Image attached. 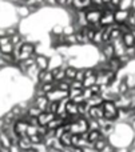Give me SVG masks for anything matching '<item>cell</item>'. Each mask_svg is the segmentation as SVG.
Listing matches in <instances>:
<instances>
[{"mask_svg":"<svg viewBox=\"0 0 135 152\" xmlns=\"http://www.w3.org/2000/svg\"><path fill=\"white\" fill-rule=\"evenodd\" d=\"M70 132L72 135H82L88 132V121L86 116H80L76 121L70 123Z\"/></svg>","mask_w":135,"mask_h":152,"instance_id":"1","label":"cell"},{"mask_svg":"<svg viewBox=\"0 0 135 152\" xmlns=\"http://www.w3.org/2000/svg\"><path fill=\"white\" fill-rule=\"evenodd\" d=\"M45 97L48 99V102H60L63 99H67L68 97V92L66 91H60V89H52L51 92H48L45 95Z\"/></svg>","mask_w":135,"mask_h":152,"instance_id":"2","label":"cell"},{"mask_svg":"<svg viewBox=\"0 0 135 152\" xmlns=\"http://www.w3.org/2000/svg\"><path fill=\"white\" fill-rule=\"evenodd\" d=\"M35 66L39 71H45L50 68V59L44 55H36L35 56Z\"/></svg>","mask_w":135,"mask_h":152,"instance_id":"3","label":"cell"},{"mask_svg":"<svg viewBox=\"0 0 135 152\" xmlns=\"http://www.w3.org/2000/svg\"><path fill=\"white\" fill-rule=\"evenodd\" d=\"M86 118L87 119H95V120H99V119L103 118V108H102V104L88 108Z\"/></svg>","mask_w":135,"mask_h":152,"instance_id":"4","label":"cell"},{"mask_svg":"<svg viewBox=\"0 0 135 152\" xmlns=\"http://www.w3.org/2000/svg\"><path fill=\"white\" fill-rule=\"evenodd\" d=\"M99 23H101L103 27L112 26V24L115 23V20H114V12L104 10L103 12H102V16H101V20H99Z\"/></svg>","mask_w":135,"mask_h":152,"instance_id":"5","label":"cell"},{"mask_svg":"<svg viewBox=\"0 0 135 152\" xmlns=\"http://www.w3.org/2000/svg\"><path fill=\"white\" fill-rule=\"evenodd\" d=\"M27 127H28V123L26 120H21V119H18V120L13 123V131L19 135V136H26L27 132Z\"/></svg>","mask_w":135,"mask_h":152,"instance_id":"6","label":"cell"},{"mask_svg":"<svg viewBox=\"0 0 135 152\" xmlns=\"http://www.w3.org/2000/svg\"><path fill=\"white\" fill-rule=\"evenodd\" d=\"M13 45L10 40V36L0 37V52L1 53H12Z\"/></svg>","mask_w":135,"mask_h":152,"instance_id":"7","label":"cell"},{"mask_svg":"<svg viewBox=\"0 0 135 152\" xmlns=\"http://www.w3.org/2000/svg\"><path fill=\"white\" fill-rule=\"evenodd\" d=\"M128 16H130V11L118 8V10L114 12V20H115V23L122 24V23H126V20H127Z\"/></svg>","mask_w":135,"mask_h":152,"instance_id":"8","label":"cell"},{"mask_svg":"<svg viewBox=\"0 0 135 152\" xmlns=\"http://www.w3.org/2000/svg\"><path fill=\"white\" fill-rule=\"evenodd\" d=\"M107 66H109V69L112 72H115V74H118L119 72V69L123 68L122 63H120L119 58H117V56H112L111 59H109L107 60Z\"/></svg>","mask_w":135,"mask_h":152,"instance_id":"9","label":"cell"},{"mask_svg":"<svg viewBox=\"0 0 135 152\" xmlns=\"http://www.w3.org/2000/svg\"><path fill=\"white\" fill-rule=\"evenodd\" d=\"M55 113L47 112V111H43L39 116H37V121H39V126H47L54 118H55Z\"/></svg>","mask_w":135,"mask_h":152,"instance_id":"10","label":"cell"},{"mask_svg":"<svg viewBox=\"0 0 135 152\" xmlns=\"http://www.w3.org/2000/svg\"><path fill=\"white\" fill-rule=\"evenodd\" d=\"M20 52L23 53H27V55L32 56L36 53V47H35L34 43H29V42H24L21 44V48H20Z\"/></svg>","mask_w":135,"mask_h":152,"instance_id":"11","label":"cell"},{"mask_svg":"<svg viewBox=\"0 0 135 152\" xmlns=\"http://www.w3.org/2000/svg\"><path fill=\"white\" fill-rule=\"evenodd\" d=\"M102 55L106 58V60H109V59H111L114 56V47H112L111 42L103 43V45H102Z\"/></svg>","mask_w":135,"mask_h":152,"instance_id":"12","label":"cell"},{"mask_svg":"<svg viewBox=\"0 0 135 152\" xmlns=\"http://www.w3.org/2000/svg\"><path fill=\"white\" fill-rule=\"evenodd\" d=\"M47 104H48V99L45 97V95H43V96H36L34 100V105L39 108L40 111H45Z\"/></svg>","mask_w":135,"mask_h":152,"instance_id":"13","label":"cell"},{"mask_svg":"<svg viewBox=\"0 0 135 152\" xmlns=\"http://www.w3.org/2000/svg\"><path fill=\"white\" fill-rule=\"evenodd\" d=\"M120 40H122V43H123L125 47H134L135 45V39L133 37V35L130 34V31L126 32V34H123L122 37H120Z\"/></svg>","mask_w":135,"mask_h":152,"instance_id":"14","label":"cell"},{"mask_svg":"<svg viewBox=\"0 0 135 152\" xmlns=\"http://www.w3.org/2000/svg\"><path fill=\"white\" fill-rule=\"evenodd\" d=\"M66 112L68 113L70 116H74V115H79L78 113V104L74 103L72 100H67L66 102Z\"/></svg>","mask_w":135,"mask_h":152,"instance_id":"15","label":"cell"},{"mask_svg":"<svg viewBox=\"0 0 135 152\" xmlns=\"http://www.w3.org/2000/svg\"><path fill=\"white\" fill-rule=\"evenodd\" d=\"M18 145L20 147V150L23 152H26V151H28L29 148H32V144H31V142H29L28 136H21L18 142Z\"/></svg>","mask_w":135,"mask_h":152,"instance_id":"16","label":"cell"},{"mask_svg":"<svg viewBox=\"0 0 135 152\" xmlns=\"http://www.w3.org/2000/svg\"><path fill=\"white\" fill-rule=\"evenodd\" d=\"M106 144H109V140H107V137L102 136L101 139H98L95 143H92V145H91V147H92L96 152H101L104 147H106Z\"/></svg>","mask_w":135,"mask_h":152,"instance_id":"17","label":"cell"},{"mask_svg":"<svg viewBox=\"0 0 135 152\" xmlns=\"http://www.w3.org/2000/svg\"><path fill=\"white\" fill-rule=\"evenodd\" d=\"M86 103H87L90 107L101 105L102 103H103V96H102V95H91V97L86 100Z\"/></svg>","mask_w":135,"mask_h":152,"instance_id":"18","label":"cell"},{"mask_svg":"<svg viewBox=\"0 0 135 152\" xmlns=\"http://www.w3.org/2000/svg\"><path fill=\"white\" fill-rule=\"evenodd\" d=\"M71 136H72V134L70 131H64L63 132V135H62L60 137H59V140H60V143L63 144V147L64 148H67V147H72L71 145Z\"/></svg>","mask_w":135,"mask_h":152,"instance_id":"19","label":"cell"},{"mask_svg":"<svg viewBox=\"0 0 135 152\" xmlns=\"http://www.w3.org/2000/svg\"><path fill=\"white\" fill-rule=\"evenodd\" d=\"M101 137H102V134H101V131H98V129H94V131L87 132V142L90 143L91 145H92V143H95L98 139H101Z\"/></svg>","mask_w":135,"mask_h":152,"instance_id":"20","label":"cell"},{"mask_svg":"<svg viewBox=\"0 0 135 152\" xmlns=\"http://www.w3.org/2000/svg\"><path fill=\"white\" fill-rule=\"evenodd\" d=\"M0 144H1L3 147H7V148H10V145L12 144L10 136H8L4 131H0Z\"/></svg>","mask_w":135,"mask_h":152,"instance_id":"21","label":"cell"},{"mask_svg":"<svg viewBox=\"0 0 135 152\" xmlns=\"http://www.w3.org/2000/svg\"><path fill=\"white\" fill-rule=\"evenodd\" d=\"M75 37H76V43L78 44H84V43L88 42L87 36H86L84 34H83L80 29H78V31H75Z\"/></svg>","mask_w":135,"mask_h":152,"instance_id":"22","label":"cell"},{"mask_svg":"<svg viewBox=\"0 0 135 152\" xmlns=\"http://www.w3.org/2000/svg\"><path fill=\"white\" fill-rule=\"evenodd\" d=\"M75 74H76V68H74V67L68 66L64 68V75H66V79H68V80H74Z\"/></svg>","mask_w":135,"mask_h":152,"instance_id":"23","label":"cell"},{"mask_svg":"<svg viewBox=\"0 0 135 152\" xmlns=\"http://www.w3.org/2000/svg\"><path fill=\"white\" fill-rule=\"evenodd\" d=\"M39 87H40V89L43 91V94L47 95L48 92H51L52 89H55V83H44V84L39 83Z\"/></svg>","mask_w":135,"mask_h":152,"instance_id":"24","label":"cell"},{"mask_svg":"<svg viewBox=\"0 0 135 152\" xmlns=\"http://www.w3.org/2000/svg\"><path fill=\"white\" fill-rule=\"evenodd\" d=\"M88 108H90V105H88L86 102L79 103V104H78V113H79L80 116H86V115H87Z\"/></svg>","mask_w":135,"mask_h":152,"instance_id":"25","label":"cell"},{"mask_svg":"<svg viewBox=\"0 0 135 152\" xmlns=\"http://www.w3.org/2000/svg\"><path fill=\"white\" fill-rule=\"evenodd\" d=\"M43 111H40L37 107H35L34 104L32 105H29L28 107V110H27V113H28V116H34V118H37V116L42 113Z\"/></svg>","mask_w":135,"mask_h":152,"instance_id":"26","label":"cell"},{"mask_svg":"<svg viewBox=\"0 0 135 152\" xmlns=\"http://www.w3.org/2000/svg\"><path fill=\"white\" fill-rule=\"evenodd\" d=\"M16 11H18V15L20 18H27L29 15V11L26 5H16Z\"/></svg>","mask_w":135,"mask_h":152,"instance_id":"27","label":"cell"},{"mask_svg":"<svg viewBox=\"0 0 135 152\" xmlns=\"http://www.w3.org/2000/svg\"><path fill=\"white\" fill-rule=\"evenodd\" d=\"M88 121V131H94V129H101V124H99L98 120H95V119H87Z\"/></svg>","mask_w":135,"mask_h":152,"instance_id":"28","label":"cell"},{"mask_svg":"<svg viewBox=\"0 0 135 152\" xmlns=\"http://www.w3.org/2000/svg\"><path fill=\"white\" fill-rule=\"evenodd\" d=\"M118 8H120V10H127V11L133 10V0H120Z\"/></svg>","mask_w":135,"mask_h":152,"instance_id":"29","label":"cell"},{"mask_svg":"<svg viewBox=\"0 0 135 152\" xmlns=\"http://www.w3.org/2000/svg\"><path fill=\"white\" fill-rule=\"evenodd\" d=\"M58 103L59 102H48L45 111H47V112H51V113H55L56 115V111H58Z\"/></svg>","mask_w":135,"mask_h":152,"instance_id":"30","label":"cell"},{"mask_svg":"<svg viewBox=\"0 0 135 152\" xmlns=\"http://www.w3.org/2000/svg\"><path fill=\"white\" fill-rule=\"evenodd\" d=\"M43 140H44V137L40 136V135H32V136H29V142H31L32 145H36V144H40V143H43Z\"/></svg>","mask_w":135,"mask_h":152,"instance_id":"31","label":"cell"},{"mask_svg":"<svg viewBox=\"0 0 135 152\" xmlns=\"http://www.w3.org/2000/svg\"><path fill=\"white\" fill-rule=\"evenodd\" d=\"M75 26L74 24H68V26H66V27H63V35L64 36H68V35H72V34H75Z\"/></svg>","mask_w":135,"mask_h":152,"instance_id":"32","label":"cell"},{"mask_svg":"<svg viewBox=\"0 0 135 152\" xmlns=\"http://www.w3.org/2000/svg\"><path fill=\"white\" fill-rule=\"evenodd\" d=\"M66 44L68 45V47H71V45L78 44V43H76V37H75V34H72V35H68V36H66Z\"/></svg>","mask_w":135,"mask_h":152,"instance_id":"33","label":"cell"},{"mask_svg":"<svg viewBox=\"0 0 135 152\" xmlns=\"http://www.w3.org/2000/svg\"><path fill=\"white\" fill-rule=\"evenodd\" d=\"M62 34H63V26L58 24V26L52 27V31H51V35H54V36H58V35H62Z\"/></svg>","mask_w":135,"mask_h":152,"instance_id":"34","label":"cell"},{"mask_svg":"<svg viewBox=\"0 0 135 152\" xmlns=\"http://www.w3.org/2000/svg\"><path fill=\"white\" fill-rule=\"evenodd\" d=\"M88 88H90V91H91V94L92 95H101L102 94V88H101L99 84H94V86L88 87Z\"/></svg>","mask_w":135,"mask_h":152,"instance_id":"35","label":"cell"},{"mask_svg":"<svg viewBox=\"0 0 135 152\" xmlns=\"http://www.w3.org/2000/svg\"><path fill=\"white\" fill-rule=\"evenodd\" d=\"M52 150H56V151H63L64 150V147H63V144L60 143V140L59 139H55L54 140V143H52Z\"/></svg>","mask_w":135,"mask_h":152,"instance_id":"36","label":"cell"},{"mask_svg":"<svg viewBox=\"0 0 135 152\" xmlns=\"http://www.w3.org/2000/svg\"><path fill=\"white\" fill-rule=\"evenodd\" d=\"M74 80H78V81L84 80V69H76V74H75Z\"/></svg>","mask_w":135,"mask_h":152,"instance_id":"37","label":"cell"},{"mask_svg":"<svg viewBox=\"0 0 135 152\" xmlns=\"http://www.w3.org/2000/svg\"><path fill=\"white\" fill-rule=\"evenodd\" d=\"M70 88H76V89H83V83L78 80H71L70 83Z\"/></svg>","mask_w":135,"mask_h":152,"instance_id":"38","label":"cell"},{"mask_svg":"<svg viewBox=\"0 0 135 152\" xmlns=\"http://www.w3.org/2000/svg\"><path fill=\"white\" fill-rule=\"evenodd\" d=\"M47 132H48L47 126H37V135H40V136L44 137L45 135H47Z\"/></svg>","mask_w":135,"mask_h":152,"instance_id":"39","label":"cell"},{"mask_svg":"<svg viewBox=\"0 0 135 152\" xmlns=\"http://www.w3.org/2000/svg\"><path fill=\"white\" fill-rule=\"evenodd\" d=\"M18 28L16 27H10V28H5V34H7V36H12V35L18 34Z\"/></svg>","mask_w":135,"mask_h":152,"instance_id":"40","label":"cell"},{"mask_svg":"<svg viewBox=\"0 0 135 152\" xmlns=\"http://www.w3.org/2000/svg\"><path fill=\"white\" fill-rule=\"evenodd\" d=\"M10 152H23L20 150V147L18 145V143H12L10 145Z\"/></svg>","mask_w":135,"mask_h":152,"instance_id":"41","label":"cell"},{"mask_svg":"<svg viewBox=\"0 0 135 152\" xmlns=\"http://www.w3.org/2000/svg\"><path fill=\"white\" fill-rule=\"evenodd\" d=\"M28 124H29V126L37 127V126H39V121H37V118H34V116H29V119H28Z\"/></svg>","mask_w":135,"mask_h":152,"instance_id":"42","label":"cell"},{"mask_svg":"<svg viewBox=\"0 0 135 152\" xmlns=\"http://www.w3.org/2000/svg\"><path fill=\"white\" fill-rule=\"evenodd\" d=\"M70 100H72V102H74V103H76V104H79V103L86 102V100H84V97H83V95H79V96H75V97H72V99H70Z\"/></svg>","mask_w":135,"mask_h":152,"instance_id":"43","label":"cell"},{"mask_svg":"<svg viewBox=\"0 0 135 152\" xmlns=\"http://www.w3.org/2000/svg\"><path fill=\"white\" fill-rule=\"evenodd\" d=\"M114 151H115L114 145H112V144H110V143H109V144H106V147H104V148H103V150H102L101 152H114Z\"/></svg>","mask_w":135,"mask_h":152,"instance_id":"44","label":"cell"},{"mask_svg":"<svg viewBox=\"0 0 135 152\" xmlns=\"http://www.w3.org/2000/svg\"><path fill=\"white\" fill-rule=\"evenodd\" d=\"M43 1H44V4H47V5H56L55 0H43Z\"/></svg>","mask_w":135,"mask_h":152,"instance_id":"45","label":"cell"},{"mask_svg":"<svg viewBox=\"0 0 135 152\" xmlns=\"http://www.w3.org/2000/svg\"><path fill=\"white\" fill-rule=\"evenodd\" d=\"M91 4H94V5H102L103 3H102V0H91Z\"/></svg>","mask_w":135,"mask_h":152,"instance_id":"46","label":"cell"},{"mask_svg":"<svg viewBox=\"0 0 135 152\" xmlns=\"http://www.w3.org/2000/svg\"><path fill=\"white\" fill-rule=\"evenodd\" d=\"M56 1V5H62V7H64V4H66V0H55Z\"/></svg>","mask_w":135,"mask_h":152,"instance_id":"47","label":"cell"},{"mask_svg":"<svg viewBox=\"0 0 135 152\" xmlns=\"http://www.w3.org/2000/svg\"><path fill=\"white\" fill-rule=\"evenodd\" d=\"M5 127V123H4V119L0 118V131H3V128Z\"/></svg>","mask_w":135,"mask_h":152,"instance_id":"48","label":"cell"},{"mask_svg":"<svg viewBox=\"0 0 135 152\" xmlns=\"http://www.w3.org/2000/svg\"><path fill=\"white\" fill-rule=\"evenodd\" d=\"M110 3H111V4H114L115 7H119V3H120V0H110Z\"/></svg>","mask_w":135,"mask_h":152,"instance_id":"49","label":"cell"},{"mask_svg":"<svg viewBox=\"0 0 135 152\" xmlns=\"http://www.w3.org/2000/svg\"><path fill=\"white\" fill-rule=\"evenodd\" d=\"M7 36V34H5V28H0V37H4Z\"/></svg>","mask_w":135,"mask_h":152,"instance_id":"50","label":"cell"},{"mask_svg":"<svg viewBox=\"0 0 135 152\" xmlns=\"http://www.w3.org/2000/svg\"><path fill=\"white\" fill-rule=\"evenodd\" d=\"M4 66H7V64H5V61H4V60H3L1 55H0V68H1V67H4Z\"/></svg>","mask_w":135,"mask_h":152,"instance_id":"51","label":"cell"},{"mask_svg":"<svg viewBox=\"0 0 135 152\" xmlns=\"http://www.w3.org/2000/svg\"><path fill=\"white\" fill-rule=\"evenodd\" d=\"M114 152H130V150H127V148H120V150H115Z\"/></svg>","mask_w":135,"mask_h":152,"instance_id":"52","label":"cell"},{"mask_svg":"<svg viewBox=\"0 0 135 152\" xmlns=\"http://www.w3.org/2000/svg\"><path fill=\"white\" fill-rule=\"evenodd\" d=\"M0 152H10V148H7V147H0Z\"/></svg>","mask_w":135,"mask_h":152,"instance_id":"53","label":"cell"},{"mask_svg":"<svg viewBox=\"0 0 135 152\" xmlns=\"http://www.w3.org/2000/svg\"><path fill=\"white\" fill-rule=\"evenodd\" d=\"M130 16H133L135 19V10H130Z\"/></svg>","mask_w":135,"mask_h":152,"instance_id":"54","label":"cell"},{"mask_svg":"<svg viewBox=\"0 0 135 152\" xmlns=\"http://www.w3.org/2000/svg\"><path fill=\"white\" fill-rule=\"evenodd\" d=\"M54 152H63V151H56V150H54Z\"/></svg>","mask_w":135,"mask_h":152,"instance_id":"55","label":"cell"}]
</instances>
